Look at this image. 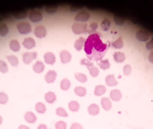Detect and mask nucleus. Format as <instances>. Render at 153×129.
<instances>
[{"mask_svg": "<svg viewBox=\"0 0 153 129\" xmlns=\"http://www.w3.org/2000/svg\"><path fill=\"white\" fill-rule=\"evenodd\" d=\"M88 26L87 24L74 23L72 26V30L76 35L85 33L88 31Z\"/></svg>", "mask_w": 153, "mask_h": 129, "instance_id": "nucleus-1", "label": "nucleus"}, {"mask_svg": "<svg viewBox=\"0 0 153 129\" xmlns=\"http://www.w3.org/2000/svg\"><path fill=\"white\" fill-rule=\"evenodd\" d=\"M17 29L20 34H29L32 31V27L29 23L26 22H21L17 25Z\"/></svg>", "mask_w": 153, "mask_h": 129, "instance_id": "nucleus-2", "label": "nucleus"}, {"mask_svg": "<svg viewBox=\"0 0 153 129\" xmlns=\"http://www.w3.org/2000/svg\"><path fill=\"white\" fill-rule=\"evenodd\" d=\"M28 17L31 22L35 23L41 22L43 19L42 14L36 10L31 11L28 15Z\"/></svg>", "mask_w": 153, "mask_h": 129, "instance_id": "nucleus-3", "label": "nucleus"}, {"mask_svg": "<svg viewBox=\"0 0 153 129\" xmlns=\"http://www.w3.org/2000/svg\"><path fill=\"white\" fill-rule=\"evenodd\" d=\"M90 14L85 11L80 12L74 17V20L78 22H85L88 21L90 18Z\"/></svg>", "mask_w": 153, "mask_h": 129, "instance_id": "nucleus-4", "label": "nucleus"}, {"mask_svg": "<svg viewBox=\"0 0 153 129\" xmlns=\"http://www.w3.org/2000/svg\"><path fill=\"white\" fill-rule=\"evenodd\" d=\"M47 32L46 27L42 25L37 26L34 30L35 36L40 39L45 37L47 35Z\"/></svg>", "mask_w": 153, "mask_h": 129, "instance_id": "nucleus-5", "label": "nucleus"}, {"mask_svg": "<svg viewBox=\"0 0 153 129\" xmlns=\"http://www.w3.org/2000/svg\"><path fill=\"white\" fill-rule=\"evenodd\" d=\"M37 53L36 52H27L23 55V61L25 64L29 65L37 58Z\"/></svg>", "mask_w": 153, "mask_h": 129, "instance_id": "nucleus-6", "label": "nucleus"}, {"mask_svg": "<svg viewBox=\"0 0 153 129\" xmlns=\"http://www.w3.org/2000/svg\"><path fill=\"white\" fill-rule=\"evenodd\" d=\"M149 33L144 30H140L137 32L136 37L138 41H146L149 38Z\"/></svg>", "mask_w": 153, "mask_h": 129, "instance_id": "nucleus-7", "label": "nucleus"}, {"mask_svg": "<svg viewBox=\"0 0 153 129\" xmlns=\"http://www.w3.org/2000/svg\"><path fill=\"white\" fill-rule=\"evenodd\" d=\"M71 54L67 50H64L60 53V58L61 62L63 64L69 63L72 59Z\"/></svg>", "mask_w": 153, "mask_h": 129, "instance_id": "nucleus-8", "label": "nucleus"}, {"mask_svg": "<svg viewBox=\"0 0 153 129\" xmlns=\"http://www.w3.org/2000/svg\"><path fill=\"white\" fill-rule=\"evenodd\" d=\"M57 77V73L55 71L51 70L47 73L45 76V80L48 83H53Z\"/></svg>", "mask_w": 153, "mask_h": 129, "instance_id": "nucleus-9", "label": "nucleus"}, {"mask_svg": "<svg viewBox=\"0 0 153 129\" xmlns=\"http://www.w3.org/2000/svg\"><path fill=\"white\" fill-rule=\"evenodd\" d=\"M23 45L25 48L30 49L36 47V42L33 38L29 37L24 39L23 42Z\"/></svg>", "mask_w": 153, "mask_h": 129, "instance_id": "nucleus-10", "label": "nucleus"}, {"mask_svg": "<svg viewBox=\"0 0 153 129\" xmlns=\"http://www.w3.org/2000/svg\"><path fill=\"white\" fill-rule=\"evenodd\" d=\"M45 62L48 65H53L56 61V57L55 55L51 52H47L44 55Z\"/></svg>", "mask_w": 153, "mask_h": 129, "instance_id": "nucleus-11", "label": "nucleus"}, {"mask_svg": "<svg viewBox=\"0 0 153 129\" xmlns=\"http://www.w3.org/2000/svg\"><path fill=\"white\" fill-rule=\"evenodd\" d=\"M105 82L107 85L109 87H114L118 84V82L113 75L107 76L105 78Z\"/></svg>", "mask_w": 153, "mask_h": 129, "instance_id": "nucleus-12", "label": "nucleus"}, {"mask_svg": "<svg viewBox=\"0 0 153 129\" xmlns=\"http://www.w3.org/2000/svg\"><path fill=\"white\" fill-rule=\"evenodd\" d=\"M110 98L115 101H118L122 97V94L120 91L117 89H114L111 91L110 93Z\"/></svg>", "mask_w": 153, "mask_h": 129, "instance_id": "nucleus-13", "label": "nucleus"}, {"mask_svg": "<svg viewBox=\"0 0 153 129\" xmlns=\"http://www.w3.org/2000/svg\"><path fill=\"white\" fill-rule=\"evenodd\" d=\"M101 104L102 106V108L106 111H108L112 108V102L109 100V98H106V97L102 98L101 99Z\"/></svg>", "mask_w": 153, "mask_h": 129, "instance_id": "nucleus-14", "label": "nucleus"}, {"mask_svg": "<svg viewBox=\"0 0 153 129\" xmlns=\"http://www.w3.org/2000/svg\"><path fill=\"white\" fill-rule=\"evenodd\" d=\"M88 110L90 115L95 116L99 114L100 112V108L96 104H91L88 108Z\"/></svg>", "mask_w": 153, "mask_h": 129, "instance_id": "nucleus-15", "label": "nucleus"}, {"mask_svg": "<svg viewBox=\"0 0 153 129\" xmlns=\"http://www.w3.org/2000/svg\"><path fill=\"white\" fill-rule=\"evenodd\" d=\"M45 69V66L43 62L38 61L33 66V71L38 73H41Z\"/></svg>", "mask_w": 153, "mask_h": 129, "instance_id": "nucleus-16", "label": "nucleus"}, {"mask_svg": "<svg viewBox=\"0 0 153 129\" xmlns=\"http://www.w3.org/2000/svg\"><path fill=\"white\" fill-rule=\"evenodd\" d=\"M26 121L30 123H35L36 121L37 118L36 115L31 112H27L24 116Z\"/></svg>", "mask_w": 153, "mask_h": 129, "instance_id": "nucleus-17", "label": "nucleus"}, {"mask_svg": "<svg viewBox=\"0 0 153 129\" xmlns=\"http://www.w3.org/2000/svg\"><path fill=\"white\" fill-rule=\"evenodd\" d=\"M45 99L48 103L53 104L56 100V95L53 92L49 91L45 94Z\"/></svg>", "mask_w": 153, "mask_h": 129, "instance_id": "nucleus-18", "label": "nucleus"}, {"mask_svg": "<svg viewBox=\"0 0 153 129\" xmlns=\"http://www.w3.org/2000/svg\"><path fill=\"white\" fill-rule=\"evenodd\" d=\"M85 39L81 37L79 39L76 40L74 43V47L75 49L77 51H80L82 50L83 47Z\"/></svg>", "mask_w": 153, "mask_h": 129, "instance_id": "nucleus-19", "label": "nucleus"}, {"mask_svg": "<svg viewBox=\"0 0 153 129\" xmlns=\"http://www.w3.org/2000/svg\"><path fill=\"white\" fill-rule=\"evenodd\" d=\"M106 91V88L103 85H98L95 88L94 93L96 96H101L104 94Z\"/></svg>", "mask_w": 153, "mask_h": 129, "instance_id": "nucleus-20", "label": "nucleus"}, {"mask_svg": "<svg viewBox=\"0 0 153 129\" xmlns=\"http://www.w3.org/2000/svg\"><path fill=\"white\" fill-rule=\"evenodd\" d=\"M115 61L118 63L123 62L125 59V56L124 53L118 52L115 53L114 54Z\"/></svg>", "mask_w": 153, "mask_h": 129, "instance_id": "nucleus-21", "label": "nucleus"}, {"mask_svg": "<svg viewBox=\"0 0 153 129\" xmlns=\"http://www.w3.org/2000/svg\"><path fill=\"white\" fill-rule=\"evenodd\" d=\"M9 48L14 52H18L20 49V45L17 40H12L9 43Z\"/></svg>", "mask_w": 153, "mask_h": 129, "instance_id": "nucleus-22", "label": "nucleus"}, {"mask_svg": "<svg viewBox=\"0 0 153 129\" xmlns=\"http://www.w3.org/2000/svg\"><path fill=\"white\" fill-rule=\"evenodd\" d=\"M74 92L75 94L80 97H83L87 94V90L84 87H76L74 89Z\"/></svg>", "mask_w": 153, "mask_h": 129, "instance_id": "nucleus-23", "label": "nucleus"}, {"mask_svg": "<svg viewBox=\"0 0 153 129\" xmlns=\"http://www.w3.org/2000/svg\"><path fill=\"white\" fill-rule=\"evenodd\" d=\"M9 32L8 27L6 24H0V36H6Z\"/></svg>", "mask_w": 153, "mask_h": 129, "instance_id": "nucleus-24", "label": "nucleus"}, {"mask_svg": "<svg viewBox=\"0 0 153 129\" xmlns=\"http://www.w3.org/2000/svg\"><path fill=\"white\" fill-rule=\"evenodd\" d=\"M70 82L67 78H64L60 82V88L64 91L69 90L70 87Z\"/></svg>", "mask_w": 153, "mask_h": 129, "instance_id": "nucleus-25", "label": "nucleus"}, {"mask_svg": "<svg viewBox=\"0 0 153 129\" xmlns=\"http://www.w3.org/2000/svg\"><path fill=\"white\" fill-rule=\"evenodd\" d=\"M9 62L11 63L12 66H17L19 65V61L18 58L14 55H10L6 57Z\"/></svg>", "mask_w": 153, "mask_h": 129, "instance_id": "nucleus-26", "label": "nucleus"}, {"mask_svg": "<svg viewBox=\"0 0 153 129\" xmlns=\"http://www.w3.org/2000/svg\"><path fill=\"white\" fill-rule=\"evenodd\" d=\"M69 109L73 112H77L79 110L80 105L79 103L75 101H72L69 104Z\"/></svg>", "mask_w": 153, "mask_h": 129, "instance_id": "nucleus-27", "label": "nucleus"}, {"mask_svg": "<svg viewBox=\"0 0 153 129\" xmlns=\"http://www.w3.org/2000/svg\"><path fill=\"white\" fill-rule=\"evenodd\" d=\"M112 44L114 48L117 49H120L124 46V43L121 37L117 39L116 41L112 42Z\"/></svg>", "mask_w": 153, "mask_h": 129, "instance_id": "nucleus-28", "label": "nucleus"}, {"mask_svg": "<svg viewBox=\"0 0 153 129\" xmlns=\"http://www.w3.org/2000/svg\"><path fill=\"white\" fill-rule=\"evenodd\" d=\"M75 78L81 83H84L88 81V78L85 75L80 73H77L75 74Z\"/></svg>", "mask_w": 153, "mask_h": 129, "instance_id": "nucleus-29", "label": "nucleus"}, {"mask_svg": "<svg viewBox=\"0 0 153 129\" xmlns=\"http://www.w3.org/2000/svg\"><path fill=\"white\" fill-rule=\"evenodd\" d=\"M36 109L39 113H43L46 111V107L43 103L38 102L36 104Z\"/></svg>", "mask_w": 153, "mask_h": 129, "instance_id": "nucleus-30", "label": "nucleus"}, {"mask_svg": "<svg viewBox=\"0 0 153 129\" xmlns=\"http://www.w3.org/2000/svg\"><path fill=\"white\" fill-rule=\"evenodd\" d=\"M100 68L103 70H106L109 69L110 67V63L107 59L102 61L99 63Z\"/></svg>", "mask_w": 153, "mask_h": 129, "instance_id": "nucleus-31", "label": "nucleus"}, {"mask_svg": "<svg viewBox=\"0 0 153 129\" xmlns=\"http://www.w3.org/2000/svg\"><path fill=\"white\" fill-rule=\"evenodd\" d=\"M89 70L90 71V76L92 77H96L99 76V73H100V70H99L97 67H94L92 66L89 68Z\"/></svg>", "mask_w": 153, "mask_h": 129, "instance_id": "nucleus-32", "label": "nucleus"}, {"mask_svg": "<svg viewBox=\"0 0 153 129\" xmlns=\"http://www.w3.org/2000/svg\"><path fill=\"white\" fill-rule=\"evenodd\" d=\"M46 12L49 14H53L57 11V6L55 5H50L47 6L45 9Z\"/></svg>", "mask_w": 153, "mask_h": 129, "instance_id": "nucleus-33", "label": "nucleus"}, {"mask_svg": "<svg viewBox=\"0 0 153 129\" xmlns=\"http://www.w3.org/2000/svg\"><path fill=\"white\" fill-rule=\"evenodd\" d=\"M111 26V22L108 19H105L102 21L101 24V27L104 31H107Z\"/></svg>", "mask_w": 153, "mask_h": 129, "instance_id": "nucleus-34", "label": "nucleus"}, {"mask_svg": "<svg viewBox=\"0 0 153 129\" xmlns=\"http://www.w3.org/2000/svg\"><path fill=\"white\" fill-rule=\"evenodd\" d=\"M9 68L6 63L3 61L0 60V71L2 73H5L8 72Z\"/></svg>", "mask_w": 153, "mask_h": 129, "instance_id": "nucleus-35", "label": "nucleus"}, {"mask_svg": "<svg viewBox=\"0 0 153 129\" xmlns=\"http://www.w3.org/2000/svg\"><path fill=\"white\" fill-rule=\"evenodd\" d=\"M8 96L5 93H0V104L4 105L7 102L8 100Z\"/></svg>", "mask_w": 153, "mask_h": 129, "instance_id": "nucleus-36", "label": "nucleus"}, {"mask_svg": "<svg viewBox=\"0 0 153 129\" xmlns=\"http://www.w3.org/2000/svg\"><path fill=\"white\" fill-rule=\"evenodd\" d=\"M56 113L57 115L61 117H67L68 116V113L65 109L63 108L60 107L57 108L56 110Z\"/></svg>", "mask_w": 153, "mask_h": 129, "instance_id": "nucleus-37", "label": "nucleus"}, {"mask_svg": "<svg viewBox=\"0 0 153 129\" xmlns=\"http://www.w3.org/2000/svg\"><path fill=\"white\" fill-rule=\"evenodd\" d=\"M98 24L96 23H92L90 26L89 28H88V32L89 34H91V33L95 32L98 28Z\"/></svg>", "mask_w": 153, "mask_h": 129, "instance_id": "nucleus-38", "label": "nucleus"}, {"mask_svg": "<svg viewBox=\"0 0 153 129\" xmlns=\"http://www.w3.org/2000/svg\"><path fill=\"white\" fill-rule=\"evenodd\" d=\"M55 127L56 129H66V124L63 121H59L56 123Z\"/></svg>", "mask_w": 153, "mask_h": 129, "instance_id": "nucleus-39", "label": "nucleus"}, {"mask_svg": "<svg viewBox=\"0 0 153 129\" xmlns=\"http://www.w3.org/2000/svg\"><path fill=\"white\" fill-rule=\"evenodd\" d=\"M131 67L129 65H126L123 68V72H124V75L125 76H128L130 75V73L131 72Z\"/></svg>", "mask_w": 153, "mask_h": 129, "instance_id": "nucleus-40", "label": "nucleus"}, {"mask_svg": "<svg viewBox=\"0 0 153 129\" xmlns=\"http://www.w3.org/2000/svg\"><path fill=\"white\" fill-rule=\"evenodd\" d=\"M81 64H82V65L87 66L89 68L91 67V66H93V63L91 61L87 59L82 60L81 61Z\"/></svg>", "mask_w": 153, "mask_h": 129, "instance_id": "nucleus-41", "label": "nucleus"}, {"mask_svg": "<svg viewBox=\"0 0 153 129\" xmlns=\"http://www.w3.org/2000/svg\"><path fill=\"white\" fill-rule=\"evenodd\" d=\"M70 129H83V127L80 124L74 123L72 125Z\"/></svg>", "mask_w": 153, "mask_h": 129, "instance_id": "nucleus-42", "label": "nucleus"}, {"mask_svg": "<svg viewBox=\"0 0 153 129\" xmlns=\"http://www.w3.org/2000/svg\"><path fill=\"white\" fill-rule=\"evenodd\" d=\"M146 47L148 49H153V39H152L146 45Z\"/></svg>", "mask_w": 153, "mask_h": 129, "instance_id": "nucleus-43", "label": "nucleus"}, {"mask_svg": "<svg viewBox=\"0 0 153 129\" xmlns=\"http://www.w3.org/2000/svg\"><path fill=\"white\" fill-rule=\"evenodd\" d=\"M149 61L153 63V51L150 53V54L149 56Z\"/></svg>", "mask_w": 153, "mask_h": 129, "instance_id": "nucleus-44", "label": "nucleus"}, {"mask_svg": "<svg viewBox=\"0 0 153 129\" xmlns=\"http://www.w3.org/2000/svg\"><path fill=\"white\" fill-rule=\"evenodd\" d=\"M38 129H47V125L44 124L40 125Z\"/></svg>", "mask_w": 153, "mask_h": 129, "instance_id": "nucleus-45", "label": "nucleus"}, {"mask_svg": "<svg viewBox=\"0 0 153 129\" xmlns=\"http://www.w3.org/2000/svg\"><path fill=\"white\" fill-rule=\"evenodd\" d=\"M19 129H30L29 127H27L26 125H21L19 127Z\"/></svg>", "mask_w": 153, "mask_h": 129, "instance_id": "nucleus-46", "label": "nucleus"}, {"mask_svg": "<svg viewBox=\"0 0 153 129\" xmlns=\"http://www.w3.org/2000/svg\"><path fill=\"white\" fill-rule=\"evenodd\" d=\"M2 121H3V119H2V117L0 116V125L2 123Z\"/></svg>", "mask_w": 153, "mask_h": 129, "instance_id": "nucleus-47", "label": "nucleus"}]
</instances>
